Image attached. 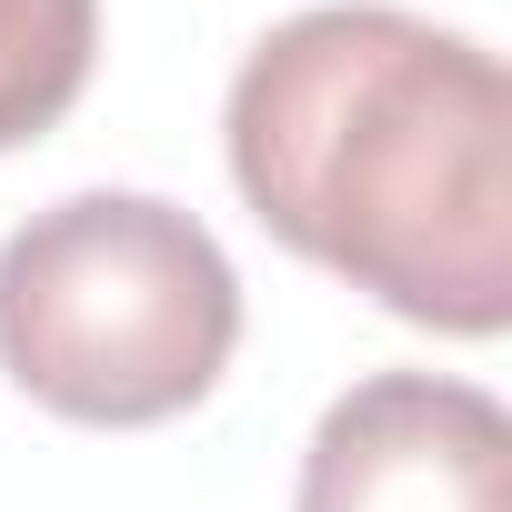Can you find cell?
I'll return each mask as SVG.
<instances>
[{
  "label": "cell",
  "instance_id": "6da1fadb",
  "mask_svg": "<svg viewBox=\"0 0 512 512\" xmlns=\"http://www.w3.org/2000/svg\"><path fill=\"white\" fill-rule=\"evenodd\" d=\"M231 181L272 241L422 332L512 322V81L392 0H322L231 81Z\"/></svg>",
  "mask_w": 512,
  "mask_h": 512
},
{
  "label": "cell",
  "instance_id": "7a4b0ae2",
  "mask_svg": "<svg viewBox=\"0 0 512 512\" xmlns=\"http://www.w3.org/2000/svg\"><path fill=\"white\" fill-rule=\"evenodd\" d=\"M241 342L221 241L151 191H71L0 241V372L61 422H171Z\"/></svg>",
  "mask_w": 512,
  "mask_h": 512
},
{
  "label": "cell",
  "instance_id": "3957f363",
  "mask_svg": "<svg viewBox=\"0 0 512 512\" xmlns=\"http://www.w3.org/2000/svg\"><path fill=\"white\" fill-rule=\"evenodd\" d=\"M292 512H512V422L472 382L372 372L322 412Z\"/></svg>",
  "mask_w": 512,
  "mask_h": 512
},
{
  "label": "cell",
  "instance_id": "277c9868",
  "mask_svg": "<svg viewBox=\"0 0 512 512\" xmlns=\"http://www.w3.org/2000/svg\"><path fill=\"white\" fill-rule=\"evenodd\" d=\"M101 51V0H0V151L41 141Z\"/></svg>",
  "mask_w": 512,
  "mask_h": 512
}]
</instances>
